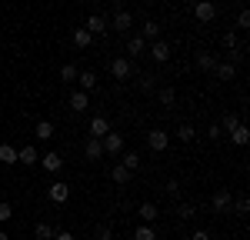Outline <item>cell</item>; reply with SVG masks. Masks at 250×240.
Returning <instances> with one entry per match:
<instances>
[{
	"instance_id": "10",
	"label": "cell",
	"mask_w": 250,
	"mask_h": 240,
	"mask_svg": "<svg viewBox=\"0 0 250 240\" xmlns=\"http://www.w3.org/2000/svg\"><path fill=\"white\" fill-rule=\"evenodd\" d=\"M147 50H150V57H154L157 63H167V60H170V43H167V40H150Z\"/></svg>"
},
{
	"instance_id": "1",
	"label": "cell",
	"mask_w": 250,
	"mask_h": 240,
	"mask_svg": "<svg viewBox=\"0 0 250 240\" xmlns=\"http://www.w3.org/2000/svg\"><path fill=\"white\" fill-rule=\"evenodd\" d=\"M90 37H107V30H110V20L104 17V14H90L87 17V27H83Z\"/></svg>"
},
{
	"instance_id": "11",
	"label": "cell",
	"mask_w": 250,
	"mask_h": 240,
	"mask_svg": "<svg viewBox=\"0 0 250 240\" xmlns=\"http://www.w3.org/2000/svg\"><path fill=\"white\" fill-rule=\"evenodd\" d=\"M110 130H114V127H110V120L104 117V114H97L94 120H90V137H104V134H110Z\"/></svg>"
},
{
	"instance_id": "3",
	"label": "cell",
	"mask_w": 250,
	"mask_h": 240,
	"mask_svg": "<svg viewBox=\"0 0 250 240\" xmlns=\"http://www.w3.org/2000/svg\"><path fill=\"white\" fill-rule=\"evenodd\" d=\"M100 143H104V154H114V157H120V154H124V134H120V130L104 134V137H100Z\"/></svg>"
},
{
	"instance_id": "29",
	"label": "cell",
	"mask_w": 250,
	"mask_h": 240,
	"mask_svg": "<svg viewBox=\"0 0 250 240\" xmlns=\"http://www.w3.org/2000/svg\"><path fill=\"white\" fill-rule=\"evenodd\" d=\"M54 234H57V230H54L50 223H37V227H34V237L37 240H54Z\"/></svg>"
},
{
	"instance_id": "22",
	"label": "cell",
	"mask_w": 250,
	"mask_h": 240,
	"mask_svg": "<svg viewBox=\"0 0 250 240\" xmlns=\"http://www.w3.org/2000/svg\"><path fill=\"white\" fill-rule=\"evenodd\" d=\"M80 90H83V94H90V90H94V87H97V74H94V70H80Z\"/></svg>"
},
{
	"instance_id": "26",
	"label": "cell",
	"mask_w": 250,
	"mask_h": 240,
	"mask_svg": "<svg viewBox=\"0 0 250 240\" xmlns=\"http://www.w3.org/2000/svg\"><path fill=\"white\" fill-rule=\"evenodd\" d=\"M110 180H114V183H130V180H134V174H130L127 167H120V163H117L114 170H110Z\"/></svg>"
},
{
	"instance_id": "45",
	"label": "cell",
	"mask_w": 250,
	"mask_h": 240,
	"mask_svg": "<svg viewBox=\"0 0 250 240\" xmlns=\"http://www.w3.org/2000/svg\"><path fill=\"white\" fill-rule=\"evenodd\" d=\"M110 3H114V7H120V3H124V0H110Z\"/></svg>"
},
{
	"instance_id": "24",
	"label": "cell",
	"mask_w": 250,
	"mask_h": 240,
	"mask_svg": "<svg viewBox=\"0 0 250 240\" xmlns=\"http://www.w3.org/2000/svg\"><path fill=\"white\" fill-rule=\"evenodd\" d=\"M120 167H127V170H130V174H134L137 167H140V154H134V150H124V154H120Z\"/></svg>"
},
{
	"instance_id": "43",
	"label": "cell",
	"mask_w": 250,
	"mask_h": 240,
	"mask_svg": "<svg viewBox=\"0 0 250 240\" xmlns=\"http://www.w3.org/2000/svg\"><path fill=\"white\" fill-rule=\"evenodd\" d=\"M207 134H210V140H217V137H220V134H224V130H220L217 123H210V130H207Z\"/></svg>"
},
{
	"instance_id": "23",
	"label": "cell",
	"mask_w": 250,
	"mask_h": 240,
	"mask_svg": "<svg viewBox=\"0 0 250 240\" xmlns=\"http://www.w3.org/2000/svg\"><path fill=\"white\" fill-rule=\"evenodd\" d=\"M140 34H144V40H157L160 37V23H157V20H144Z\"/></svg>"
},
{
	"instance_id": "2",
	"label": "cell",
	"mask_w": 250,
	"mask_h": 240,
	"mask_svg": "<svg viewBox=\"0 0 250 240\" xmlns=\"http://www.w3.org/2000/svg\"><path fill=\"white\" fill-rule=\"evenodd\" d=\"M110 74H114L117 80H130L134 77V60L130 57H114L110 60Z\"/></svg>"
},
{
	"instance_id": "5",
	"label": "cell",
	"mask_w": 250,
	"mask_h": 240,
	"mask_svg": "<svg viewBox=\"0 0 250 240\" xmlns=\"http://www.w3.org/2000/svg\"><path fill=\"white\" fill-rule=\"evenodd\" d=\"M147 147H150V150H157V154H164V150H167V147H170V134H167V130H150V134H147Z\"/></svg>"
},
{
	"instance_id": "33",
	"label": "cell",
	"mask_w": 250,
	"mask_h": 240,
	"mask_svg": "<svg viewBox=\"0 0 250 240\" xmlns=\"http://www.w3.org/2000/svg\"><path fill=\"white\" fill-rule=\"evenodd\" d=\"M94 237L97 240H114V230H110L107 223H97V227H94Z\"/></svg>"
},
{
	"instance_id": "30",
	"label": "cell",
	"mask_w": 250,
	"mask_h": 240,
	"mask_svg": "<svg viewBox=\"0 0 250 240\" xmlns=\"http://www.w3.org/2000/svg\"><path fill=\"white\" fill-rule=\"evenodd\" d=\"M134 240H157V230L150 227V223H144V227L134 230Z\"/></svg>"
},
{
	"instance_id": "42",
	"label": "cell",
	"mask_w": 250,
	"mask_h": 240,
	"mask_svg": "<svg viewBox=\"0 0 250 240\" xmlns=\"http://www.w3.org/2000/svg\"><path fill=\"white\" fill-rule=\"evenodd\" d=\"M167 194H180V180H167Z\"/></svg>"
},
{
	"instance_id": "32",
	"label": "cell",
	"mask_w": 250,
	"mask_h": 240,
	"mask_svg": "<svg viewBox=\"0 0 250 240\" xmlns=\"http://www.w3.org/2000/svg\"><path fill=\"white\" fill-rule=\"evenodd\" d=\"M237 123H240V117H237V114H227V117H220V123H217V127L230 134V130H233V127H237Z\"/></svg>"
},
{
	"instance_id": "27",
	"label": "cell",
	"mask_w": 250,
	"mask_h": 240,
	"mask_svg": "<svg viewBox=\"0 0 250 240\" xmlns=\"http://www.w3.org/2000/svg\"><path fill=\"white\" fill-rule=\"evenodd\" d=\"M77 77H80V67H77V63H67V67H60V80H63V83H74Z\"/></svg>"
},
{
	"instance_id": "4",
	"label": "cell",
	"mask_w": 250,
	"mask_h": 240,
	"mask_svg": "<svg viewBox=\"0 0 250 240\" xmlns=\"http://www.w3.org/2000/svg\"><path fill=\"white\" fill-rule=\"evenodd\" d=\"M110 27L120 30V34H130V30H134V14H127L124 7H117L114 17H110Z\"/></svg>"
},
{
	"instance_id": "31",
	"label": "cell",
	"mask_w": 250,
	"mask_h": 240,
	"mask_svg": "<svg viewBox=\"0 0 250 240\" xmlns=\"http://www.w3.org/2000/svg\"><path fill=\"white\" fill-rule=\"evenodd\" d=\"M137 87H140V90H157V77L154 74H140V77H137Z\"/></svg>"
},
{
	"instance_id": "18",
	"label": "cell",
	"mask_w": 250,
	"mask_h": 240,
	"mask_svg": "<svg viewBox=\"0 0 250 240\" xmlns=\"http://www.w3.org/2000/svg\"><path fill=\"white\" fill-rule=\"evenodd\" d=\"M70 43H74V47H77V50H87V47H90V43H94V37H90V34H87V30H83V27H77V30H74V34H70Z\"/></svg>"
},
{
	"instance_id": "13",
	"label": "cell",
	"mask_w": 250,
	"mask_h": 240,
	"mask_svg": "<svg viewBox=\"0 0 250 240\" xmlns=\"http://www.w3.org/2000/svg\"><path fill=\"white\" fill-rule=\"evenodd\" d=\"M247 140H250V130H247V123L240 120V123L230 130V143L233 147H247Z\"/></svg>"
},
{
	"instance_id": "14",
	"label": "cell",
	"mask_w": 250,
	"mask_h": 240,
	"mask_svg": "<svg viewBox=\"0 0 250 240\" xmlns=\"http://www.w3.org/2000/svg\"><path fill=\"white\" fill-rule=\"evenodd\" d=\"M217 63H220V60L213 57L210 50H200V54H197V67H200L204 74H213V67H217Z\"/></svg>"
},
{
	"instance_id": "7",
	"label": "cell",
	"mask_w": 250,
	"mask_h": 240,
	"mask_svg": "<svg viewBox=\"0 0 250 240\" xmlns=\"http://www.w3.org/2000/svg\"><path fill=\"white\" fill-rule=\"evenodd\" d=\"M230 203H233L230 190H217V194L210 197V210L213 214H230Z\"/></svg>"
},
{
	"instance_id": "20",
	"label": "cell",
	"mask_w": 250,
	"mask_h": 240,
	"mask_svg": "<svg viewBox=\"0 0 250 240\" xmlns=\"http://www.w3.org/2000/svg\"><path fill=\"white\" fill-rule=\"evenodd\" d=\"M213 74H217L220 80H233V77H237V63H230V60H227V63H217Z\"/></svg>"
},
{
	"instance_id": "40",
	"label": "cell",
	"mask_w": 250,
	"mask_h": 240,
	"mask_svg": "<svg viewBox=\"0 0 250 240\" xmlns=\"http://www.w3.org/2000/svg\"><path fill=\"white\" fill-rule=\"evenodd\" d=\"M190 240H210V230H193Z\"/></svg>"
},
{
	"instance_id": "8",
	"label": "cell",
	"mask_w": 250,
	"mask_h": 240,
	"mask_svg": "<svg viewBox=\"0 0 250 240\" xmlns=\"http://www.w3.org/2000/svg\"><path fill=\"white\" fill-rule=\"evenodd\" d=\"M140 54H147V40H144V34H127V57L134 60V57H140Z\"/></svg>"
},
{
	"instance_id": "34",
	"label": "cell",
	"mask_w": 250,
	"mask_h": 240,
	"mask_svg": "<svg viewBox=\"0 0 250 240\" xmlns=\"http://www.w3.org/2000/svg\"><path fill=\"white\" fill-rule=\"evenodd\" d=\"M220 43H224V47H227V50H237V47H240V37H237V34H233V30H227V34H224V40H220Z\"/></svg>"
},
{
	"instance_id": "6",
	"label": "cell",
	"mask_w": 250,
	"mask_h": 240,
	"mask_svg": "<svg viewBox=\"0 0 250 240\" xmlns=\"http://www.w3.org/2000/svg\"><path fill=\"white\" fill-rule=\"evenodd\" d=\"M193 17L200 20V23H210L217 17V3L213 0H200V3H193Z\"/></svg>"
},
{
	"instance_id": "15",
	"label": "cell",
	"mask_w": 250,
	"mask_h": 240,
	"mask_svg": "<svg viewBox=\"0 0 250 240\" xmlns=\"http://www.w3.org/2000/svg\"><path fill=\"white\" fill-rule=\"evenodd\" d=\"M60 167H63V157H60L57 150L43 154V170H47V174H60Z\"/></svg>"
},
{
	"instance_id": "9",
	"label": "cell",
	"mask_w": 250,
	"mask_h": 240,
	"mask_svg": "<svg viewBox=\"0 0 250 240\" xmlns=\"http://www.w3.org/2000/svg\"><path fill=\"white\" fill-rule=\"evenodd\" d=\"M47 197L54 200V203H67V200H70V183L54 180V183H50V190H47Z\"/></svg>"
},
{
	"instance_id": "37",
	"label": "cell",
	"mask_w": 250,
	"mask_h": 240,
	"mask_svg": "<svg viewBox=\"0 0 250 240\" xmlns=\"http://www.w3.org/2000/svg\"><path fill=\"white\" fill-rule=\"evenodd\" d=\"M177 214H180V220H190L193 214H197V207H193V203H180V207H177Z\"/></svg>"
},
{
	"instance_id": "16",
	"label": "cell",
	"mask_w": 250,
	"mask_h": 240,
	"mask_svg": "<svg viewBox=\"0 0 250 240\" xmlns=\"http://www.w3.org/2000/svg\"><path fill=\"white\" fill-rule=\"evenodd\" d=\"M83 157H87V160H100V157H104V143H100L97 137H90L87 143H83Z\"/></svg>"
},
{
	"instance_id": "25",
	"label": "cell",
	"mask_w": 250,
	"mask_h": 240,
	"mask_svg": "<svg viewBox=\"0 0 250 240\" xmlns=\"http://www.w3.org/2000/svg\"><path fill=\"white\" fill-rule=\"evenodd\" d=\"M157 100H160L164 107H173V103H177V94H173V87H157Z\"/></svg>"
},
{
	"instance_id": "38",
	"label": "cell",
	"mask_w": 250,
	"mask_h": 240,
	"mask_svg": "<svg viewBox=\"0 0 250 240\" xmlns=\"http://www.w3.org/2000/svg\"><path fill=\"white\" fill-rule=\"evenodd\" d=\"M10 217H14V207H10L7 200H0V223H7Z\"/></svg>"
},
{
	"instance_id": "44",
	"label": "cell",
	"mask_w": 250,
	"mask_h": 240,
	"mask_svg": "<svg viewBox=\"0 0 250 240\" xmlns=\"http://www.w3.org/2000/svg\"><path fill=\"white\" fill-rule=\"evenodd\" d=\"M0 240H10V237H7V230H0Z\"/></svg>"
},
{
	"instance_id": "12",
	"label": "cell",
	"mask_w": 250,
	"mask_h": 240,
	"mask_svg": "<svg viewBox=\"0 0 250 240\" xmlns=\"http://www.w3.org/2000/svg\"><path fill=\"white\" fill-rule=\"evenodd\" d=\"M90 107V94H83V90H70V110L74 114H83Z\"/></svg>"
},
{
	"instance_id": "21",
	"label": "cell",
	"mask_w": 250,
	"mask_h": 240,
	"mask_svg": "<svg viewBox=\"0 0 250 240\" xmlns=\"http://www.w3.org/2000/svg\"><path fill=\"white\" fill-rule=\"evenodd\" d=\"M140 217L147 220V223H154V220L160 217V207H157L154 200H147V203H140Z\"/></svg>"
},
{
	"instance_id": "28",
	"label": "cell",
	"mask_w": 250,
	"mask_h": 240,
	"mask_svg": "<svg viewBox=\"0 0 250 240\" xmlns=\"http://www.w3.org/2000/svg\"><path fill=\"white\" fill-rule=\"evenodd\" d=\"M0 163H17V147L0 143Z\"/></svg>"
},
{
	"instance_id": "41",
	"label": "cell",
	"mask_w": 250,
	"mask_h": 240,
	"mask_svg": "<svg viewBox=\"0 0 250 240\" xmlns=\"http://www.w3.org/2000/svg\"><path fill=\"white\" fill-rule=\"evenodd\" d=\"M54 240H77V237H74L70 230H57V234H54Z\"/></svg>"
},
{
	"instance_id": "17",
	"label": "cell",
	"mask_w": 250,
	"mask_h": 240,
	"mask_svg": "<svg viewBox=\"0 0 250 240\" xmlns=\"http://www.w3.org/2000/svg\"><path fill=\"white\" fill-rule=\"evenodd\" d=\"M17 160L23 163V167H34V163L40 160V150H37V147H20V150H17Z\"/></svg>"
},
{
	"instance_id": "19",
	"label": "cell",
	"mask_w": 250,
	"mask_h": 240,
	"mask_svg": "<svg viewBox=\"0 0 250 240\" xmlns=\"http://www.w3.org/2000/svg\"><path fill=\"white\" fill-rule=\"evenodd\" d=\"M34 134H37V140H50L54 134H57V127H54L50 120H37V127H34Z\"/></svg>"
},
{
	"instance_id": "36",
	"label": "cell",
	"mask_w": 250,
	"mask_h": 240,
	"mask_svg": "<svg viewBox=\"0 0 250 240\" xmlns=\"http://www.w3.org/2000/svg\"><path fill=\"white\" fill-rule=\"evenodd\" d=\"M230 207L237 210V214H240V217H244V214L250 210V200H247V197H233V203H230Z\"/></svg>"
},
{
	"instance_id": "35",
	"label": "cell",
	"mask_w": 250,
	"mask_h": 240,
	"mask_svg": "<svg viewBox=\"0 0 250 240\" xmlns=\"http://www.w3.org/2000/svg\"><path fill=\"white\" fill-rule=\"evenodd\" d=\"M177 137L184 140V143H190V140H193V127H190V123H180V127H177Z\"/></svg>"
},
{
	"instance_id": "39",
	"label": "cell",
	"mask_w": 250,
	"mask_h": 240,
	"mask_svg": "<svg viewBox=\"0 0 250 240\" xmlns=\"http://www.w3.org/2000/svg\"><path fill=\"white\" fill-rule=\"evenodd\" d=\"M237 27H240V30L250 27V10H240V14H237Z\"/></svg>"
}]
</instances>
